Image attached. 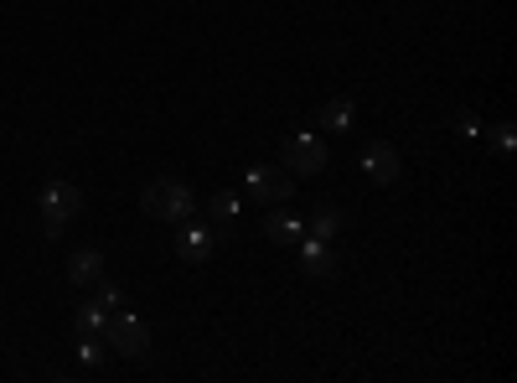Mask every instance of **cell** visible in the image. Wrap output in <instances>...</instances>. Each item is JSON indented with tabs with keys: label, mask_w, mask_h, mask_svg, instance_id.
I'll return each instance as SVG.
<instances>
[{
	"label": "cell",
	"mask_w": 517,
	"mask_h": 383,
	"mask_svg": "<svg viewBox=\"0 0 517 383\" xmlns=\"http://www.w3.org/2000/svg\"><path fill=\"white\" fill-rule=\"evenodd\" d=\"M300 233H306V218H295V213H285V208L264 218V239H269V244H295Z\"/></svg>",
	"instance_id": "10"
},
{
	"label": "cell",
	"mask_w": 517,
	"mask_h": 383,
	"mask_svg": "<svg viewBox=\"0 0 517 383\" xmlns=\"http://www.w3.org/2000/svg\"><path fill=\"white\" fill-rule=\"evenodd\" d=\"M300 270H306L311 280H331L337 275V254H331L326 239H306L300 244Z\"/></svg>",
	"instance_id": "7"
},
{
	"label": "cell",
	"mask_w": 517,
	"mask_h": 383,
	"mask_svg": "<svg viewBox=\"0 0 517 383\" xmlns=\"http://www.w3.org/2000/svg\"><path fill=\"white\" fill-rule=\"evenodd\" d=\"M68 280H73V285H99V280H104V254H99V249H78V254L68 259Z\"/></svg>",
	"instance_id": "9"
},
{
	"label": "cell",
	"mask_w": 517,
	"mask_h": 383,
	"mask_svg": "<svg viewBox=\"0 0 517 383\" xmlns=\"http://www.w3.org/2000/svg\"><path fill=\"white\" fill-rule=\"evenodd\" d=\"M295 182H290V171L285 166H249L243 171V197H254V202H290Z\"/></svg>",
	"instance_id": "5"
},
{
	"label": "cell",
	"mask_w": 517,
	"mask_h": 383,
	"mask_svg": "<svg viewBox=\"0 0 517 383\" xmlns=\"http://www.w3.org/2000/svg\"><path fill=\"white\" fill-rule=\"evenodd\" d=\"M280 161H285V171H290V176H321V171H326V161H331V151H326V140H321L316 130H295V135L285 140Z\"/></svg>",
	"instance_id": "2"
},
{
	"label": "cell",
	"mask_w": 517,
	"mask_h": 383,
	"mask_svg": "<svg viewBox=\"0 0 517 383\" xmlns=\"http://www.w3.org/2000/svg\"><path fill=\"white\" fill-rule=\"evenodd\" d=\"M78 358H83L88 368H94V363L104 358V342H99V332H83V337H78Z\"/></svg>",
	"instance_id": "15"
},
{
	"label": "cell",
	"mask_w": 517,
	"mask_h": 383,
	"mask_svg": "<svg viewBox=\"0 0 517 383\" xmlns=\"http://www.w3.org/2000/svg\"><path fill=\"white\" fill-rule=\"evenodd\" d=\"M104 321H109V311H104L99 301H88V306H78L73 327H78V337H83V332H104Z\"/></svg>",
	"instance_id": "12"
},
{
	"label": "cell",
	"mask_w": 517,
	"mask_h": 383,
	"mask_svg": "<svg viewBox=\"0 0 517 383\" xmlns=\"http://www.w3.org/2000/svg\"><path fill=\"white\" fill-rule=\"evenodd\" d=\"M99 337H104V347L119 352V358H145V347H150V327L140 316H125V311H109Z\"/></svg>",
	"instance_id": "4"
},
{
	"label": "cell",
	"mask_w": 517,
	"mask_h": 383,
	"mask_svg": "<svg viewBox=\"0 0 517 383\" xmlns=\"http://www.w3.org/2000/svg\"><path fill=\"white\" fill-rule=\"evenodd\" d=\"M78 213H83V192L73 182H47L42 187V228H47V239H57Z\"/></svg>",
	"instance_id": "3"
},
{
	"label": "cell",
	"mask_w": 517,
	"mask_h": 383,
	"mask_svg": "<svg viewBox=\"0 0 517 383\" xmlns=\"http://www.w3.org/2000/svg\"><path fill=\"white\" fill-rule=\"evenodd\" d=\"M486 140H492L502 156H512V151H517V130H512V125H492V130H486Z\"/></svg>",
	"instance_id": "16"
},
{
	"label": "cell",
	"mask_w": 517,
	"mask_h": 383,
	"mask_svg": "<svg viewBox=\"0 0 517 383\" xmlns=\"http://www.w3.org/2000/svg\"><path fill=\"white\" fill-rule=\"evenodd\" d=\"M306 228H311V239H331V233L342 228V213H337V208H316V218H311Z\"/></svg>",
	"instance_id": "13"
},
{
	"label": "cell",
	"mask_w": 517,
	"mask_h": 383,
	"mask_svg": "<svg viewBox=\"0 0 517 383\" xmlns=\"http://www.w3.org/2000/svg\"><path fill=\"white\" fill-rule=\"evenodd\" d=\"M94 301H99L104 311H119V306H125V290H119V285H104V280H99V296H94Z\"/></svg>",
	"instance_id": "17"
},
{
	"label": "cell",
	"mask_w": 517,
	"mask_h": 383,
	"mask_svg": "<svg viewBox=\"0 0 517 383\" xmlns=\"http://www.w3.org/2000/svg\"><path fill=\"white\" fill-rule=\"evenodd\" d=\"M357 166H362V176L368 182H378V187H393L399 182V171H404V161H399V151H393L388 140H368L357 151Z\"/></svg>",
	"instance_id": "6"
},
{
	"label": "cell",
	"mask_w": 517,
	"mask_h": 383,
	"mask_svg": "<svg viewBox=\"0 0 517 383\" xmlns=\"http://www.w3.org/2000/svg\"><path fill=\"white\" fill-rule=\"evenodd\" d=\"M207 213L218 218V223L238 218V213H243V192H212V202H207Z\"/></svg>",
	"instance_id": "11"
},
{
	"label": "cell",
	"mask_w": 517,
	"mask_h": 383,
	"mask_svg": "<svg viewBox=\"0 0 517 383\" xmlns=\"http://www.w3.org/2000/svg\"><path fill=\"white\" fill-rule=\"evenodd\" d=\"M212 249H218V239H212L207 228H181V239H176V254L187 259V264H207Z\"/></svg>",
	"instance_id": "8"
},
{
	"label": "cell",
	"mask_w": 517,
	"mask_h": 383,
	"mask_svg": "<svg viewBox=\"0 0 517 383\" xmlns=\"http://www.w3.org/2000/svg\"><path fill=\"white\" fill-rule=\"evenodd\" d=\"M140 208L145 218H156V223H187L197 213V197L187 182H176V176H161V182H150L140 192Z\"/></svg>",
	"instance_id": "1"
},
{
	"label": "cell",
	"mask_w": 517,
	"mask_h": 383,
	"mask_svg": "<svg viewBox=\"0 0 517 383\" xmlns=\"http://www.w3.org/2000/svg\"><path fill=\"white\" fill-rule=\"evenodd\" d=\"M321 125H326V130H347V125H352V99H337V104H326Z\"/></svg>",
	"instance_id": "14"
}]
</instances>
